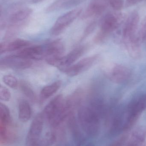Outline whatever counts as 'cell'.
Instances as JSON below:
<instances>
[{
    "label": "cell",
    "instance_id": "obj_1",
    "mask_svg": "<svg viewBox=\"0 0 146 146\" xmlns=\"http://www.w3.org/2000/svg\"><path fill=\"white\" fill-rule=\"evenodd\" d=\"M104 107V101L99 98H92L89 104L81 106L78 110L77 119L83 131L88 135H94L98 129L100 115Z\"/></svg>",
    "mask_w": 146,
    "mask_h": 146
},
{
    "label": "cell",
    "instance_id": "obj_2",
    "mask_svg": "<svg viewBox=\"0 0 146 146\" xmlns=\"http://www.w3.org/2000/svg\"><path fill=\"white\" fill-rule=\"evenodd\" d=\"M140 17L136 11L132 12L125 22L123 31V40L129 54L134 59L141 56V43L138 38V29Z\"/></svg>",
    "mask_w": 146,
    "mask_h": 146
},
{
    "label": "cell",
    "instance_id": "obj_3",
    "mask_svg": "<svg viewBox=\"0 0 146 146\" xmlns=\"http://www.w3.org/2000/svg\"><path fill=\"white\" fill-rule=\"evenodd\" d=\"M73 110L67 104L63 95L60 94L46 106L43 113L47 124L55 129L64 123Z\"/></svg>",
    "mask_w": 146,
    "mask_h": 146
},
{
    "label": "cell",
    "instance_id": "obj_4",
    "mask_svg": "<svg viewBox=\"0 0 146 146\" xmlns=\"http://www.w3.org/2000/svg\"><path fill=\"white\" fill-rule=\"evenodd\" d=\"M33 10L30 8H24L15 11L9 15L7 21L1 23V28L7 29L18 33L28 23Z\"/></svg>",
    "mask_w": 146,
    "mask_h": 146
},
{
    "label": "cell",
    "instance_id": "obj_5",
    "mask_svg": "<svg viewBox=\"0 0 146 146\" xmlns=\"http://www.w3.org/2000/svg\"><path fill=\"white\" fill-rule=\"evenodd\" d=\"M46 123L44 116L42 113H39L33 120L27 136L26 146H37L47 133L53 128L45 130Z\"/></svg>",
    "mask_w": 146,
    "mask_h": 146
},
{
    "label": "cell",
    "instance_id": "obj_6",
    "mask_svg": "<svg viewBox=\"0 0 146 146\" xmlns=\"http://www.w3.org/2000/svg\"><path fill=\"white\" fill-rule=\"evenodd\" d=\"M121 20V15L119 13H109L106 15L101 21L100 30L94 38L97 44L104 42L110 35L117 29Z\"/></svg>",
    "mask_w": 146,
    "mask_h": 146
},
{
    "label": "cell",
    "instance_id": "obj_7",
    "mask_svg": "<svg viewBox=\"0 0 146 146\" xmlns=\"http://www.w3.org/2000/svg\"><path fill=\"white\" fill-rule=\"evenodd\" d=\"M104 72L110 80L117 84L127 82L132 76V71L128 67L116 63L107 64Z\"/></svg>",
    "mask_w": 146,
    "mask_h": 146
},
{
    "label": "cell",
    "instance_id": "obj_8",
    "mask_svg": "<svg viewBox=\"0 0 146 146\" xmlns=\"http://www.w3.org/2000/svg\"><path fill=\"white\" fill-rule=\"evenodd\" d=\"M82 9H75L60 16L51 29L50 33L53 36H58L62 33L81 14Z\"/></svg>",
    "mask_w": 146,
    "mask_h": 146
},
{
    "label": "cell",
    "instance_id": "obj_9",
    "mask_svg": "<svg viewBox=\"0 0 146 146\" xmlns=\"http://www.w3.org/2000/svg\"><path fill=\"white\" fill-rule=\"evenodd\" d=\"M146 109V94L132 101L128 107L126 128H129L133 126Z\"/></svg>",
    "mask_w": 146,
    "mask_h": 146
},
{
    "label": "cell",
    "instance_id": "obj_10",
    "mask_svg": "<svg viewBox=\"0 0 146 146\" xmlns=\"http://www.w3.org/2000/svg\"><path fill=\"white\" fill-rule=\"evenodd\" d=\"M86 50L85 46H79L73 50L65 56H62L55 60H51L47 62V63L51 66L56 67L62 72L65 68L73 65L85 53Z\"/></svg>",
    "mask_w": 146,
    "mask_h": 146
},
{
    "label": "cell",
    "instance_id": "obj_11",
    "mask_svg": "<svg viewBox=\"0 0 146 146\" xmlns=\"http://www.w3.org/2000/svg\"><path fill=\"white\" fill-rule=\"evenodd\" d=\"M99 57V55L86 57L76 64L65 68L62 72L67 74L68 76H76L91 68L98 60Z\"/></svg>",
    "mask_w": 146,
    "mask_h": 146
},
{
    "label": "cell",
    "instance_id": "obj_12",
    "mask_svg": "<svg viewBox=\"0 0 146 146\" xmlns=\"http://www.w3.org/2000/svg\"><path fill=\"white\" fill-rule=\"evenodd\" d=\"M32 64L31 60L18 58L12 54L1 59L0 68L1 69L11 68L23 70L31 67Z\"/></svg>",
    "mask_w": 146,
    "mask_h": 146
},
{
    "label": "cell",
    "instance_id": "obj_13",
    "mask_svg": "<svg viewBox=\"0 0 146 146\" xmlns=\"http://www.w3.org/2000/svg\"><path fill=\"white\" fill-rule=\"evenodd\" d=\"M12 55L18 58L27 60H42L45 59L44 46L35 45L27 47Z\"/></svg>",
    "mask_w": 146,
    "mask_h": 146
},
{
    "label": "cell",
    "instance_id": "obj_14",
    "mask_svg": "<svg viewBox=\"0 0 146 146\" xmlns=\"http://www.w3.org/2000/svg\"><path fill=\"white\" fill-rule=\"evenodd\" d=\"M109 6V0H92L81 16V19H88L103 13Z\"/></svg>",
    "mask_w": 146,
    "mask_h": 146
},
{
    "label": "cell",
    "instance_id": "obj_15",
    "mask_svg": "<svg viewBox=\"0 0 146 146\" xmlns=\"http://www.w3.org/2000/svg\"><path fill=\"white\" fill-rule=\"evenodd\" d=\"M44 50L45 60L57 59L63 54L64 45L61 39H56L45 45Z\"/></svg>",
    "mask_w": 146,
    "mask_h": 146
},
{
    "label": "cell",
    "instance_id": "obj_16",
    "mask_svg": "<svg viewBox=\"0 0 146 146\" xmlns=\"http://www.w3.org/2000/svg\"><path fill=\"white\" fill-rule=\"evenodd\" d=\"M30 44V42L27 40L19 38L6 40L0 44V53L1 54L6 52L20 50L28 47Z\"/></svg>",
    "mask_w": 146,
    "mask_h": 146
},
{
    "label": "cell",
    "instance_id": "obj_17",
    "mask_svg": "<svg viewBox=\"0 0 146 146\" xmlns=\"http://www.w3.org/2000/svg\"><path fill=\"white\" fill-rule=\"evenodd\" d=\"M86 0H56L49 5L46 9L48 13L57 10L71 8L76 7Z\"/></svg>",
    "mask_w": 146,
    "mask_h": 146
},
{
    "label": "cell",
    "instance_id": "obj_18",
    "mask_svg": "<svg viewBox=\"0 0 146 146\" xmlns=\"http://www.w3.org/2000/svg\"><path fill=\"white\" fill-rule=\"evenodd\" d=\"M32 109L27 101L21 100L19 104V117L23 122L28 121L32 115Z\"/></svg>",
    "mask_w": 146,
    "mask_h": 146
},
{
    "label": "cell",
    "instance_id": "obj_19",
    "mask_svg": "<svg viewBox=\"0 0 146 146\" xmlns=\"http://www.w3.org/2000/svg\"><path fill=\"white\" fill-rule=\"evenodd\" d=\"M61 81L59 80L45 86L40 92V100L44 101L52 96L61 88Z\"/></svg>",
    "mask_w": 146,
    "mask_h": 146
},
{
    "label": "cell",
    "instance_id": "obj_20",
    "mask_svg": "<svg viewBox=\"0 0 146 146\" xmlns=\"http://www.w3.org/2000/svg\"><path fill=\"white\" fill-rule=\"evenodd\" d=\"M19 86L21 92L32 102H35L37 100L36 94L28 83L22 81L19 82Z\"/></svg>",
    "mask_w": 146,
    "mask_h": 146
},
{
    "label": "cell",
    "instance_id": "obj_21",
    "mask_svg": "<svg viewBox=\"0 0 146 146\" xmlns=\"http://www.w3.org/2000/svg\"><path fill=\"white\" fill-rule=\"evenodd\" d=\"M3 81L4 84L12 88H17L19 83L17 78L11 74L4 75L3 77Z\"/></svg>",
    "mask_w": 146,
    "mask_h": 146
},
{
    "label": "cell",
    "instance_id": "obj_22",
    "mask_svg": "<svg viewBox=\"0 0 146 146\" xmlns=\"http://www.w3.org/2000/svg\"><path fill=\"white\" fill-rule=\"evenodd\" d=\"M11 98L10 91L6 87L1 84L0 86V99L5 102L9 101Z\"/></svg>",
    "mask_w": 146,
    "mask_h": 146
},
{
    "label": "cell",
    "instance_id": "obj_23",
    "mask_svg": "<svg viewBox=\"0 0 146 146\" xmlns=\"http://www.w3.org/2000/svg\"><path fill=\"white\" fill-rule=\"evenodd\" d=\"M97 25V23L96 21H92L87 26L84 31V33H83V36H82V38L81 39V40L86 38L90 34L92 33L93 32L96 28Z\"/></svg>",
    "mask_w": 146,
    "mask_h": 146
},
{
    "label": "cell",
    "instance_id": "obj_24",
    "mask_svg": "<svg viewBox=\"0 0 146 146\" xmlns=\"http://www.w3.org/2000/svg\"><path fill=\"white\" fill-rule=\"evenodd\" d=\"M109 6L116 11H119L123 8L124 5L123 0H109Z\"/></svg>",
    "mask_w": 146,
    "mask_h": 146
},
{
    "label": "cell",
    "instance_id": "obj_25",
    "mask_svg": "<svg viewBox=\"0 0 146 146\" xmlns=\"http://www.w3.org/2000/svg\"><path fill=\"white\" fill-rule=\"evenodd\" d=\"M138 38L140 42L141 43L146 39V18L139 31L138 32Z\"/></svg>",
    "mask_w": 146,
    "mask_h": 146
},
{
    "label": "cell",
    "instance_id": "obj_26",
    "mask_svg": "<svg viewBox=\"0 0 146 146\" xmlns=\"http://www.w3.org/2000/svg\"><path fill=\"white\" fill-rule=\"evenodd\" d=\"M143 1L144 0H127V4L129 6H133Z\"/></svg>",
    "mask_w": 146,
    "mask_h": 146
},
{
    "label": "cell",
    "instance_id": "obj_27",
    "mask_svg": "<svg viewBox=\"0 0 146 146\" xmlns=\"http://www.w3.org/2000/svg\"><path fill=\"white\" fill-rule=\"evenodd\" d=\"M31 2L33 3H37L43 1L44 0H29Z\"/></svg>",
    "mask_w": 146,
    "mask_h": 146
}]
</instances>
